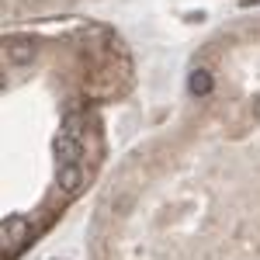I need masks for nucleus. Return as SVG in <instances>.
Masks as SVG:
<instances>
[{"label":"nucleus","mask_w":260,"mask_h":260,"mask_svg":"<svg viewBox=\"0 0 260 260\" xmlns=\"http://www.w3.org/2000/svg\"><path fill=\"white\" fill-rule=\"evenodd\" d=\"M187 90H191V98L208 101V98H212V90H215V77H212L208 70H191V77H187Z\"/></svg>","instance_id":"obj_2"},{"label":"nucleus","mask_w":260,"mask_h":260,"mask_svg":"<svg viewBox=\"0 0 260 260\" xmlns=\"http://www.w3.org/2000/svg\"><path fill=\"white\" fill-rule=\"evenodd\" d=\"M4 52H7V62H11V66H24V62L35 59V42L21 39V35H7Z\"/></svg>","instance_id":"obj_1"}]
</instances>
